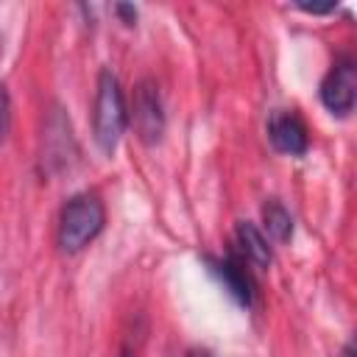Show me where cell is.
I'll return each instance as SVG.
<instances>
[{"label":"cell","mask_w":357,"mask_h":357,"mask_svg":"<svg viewBox=\"0 0 357 357\" xmlns=\"http://www.w3.org/2000/svg\"><path fill=\"white\" fill-rule=\"evenodd\" d=\"M237 245H240L243 257H245L251 265H257V268H268L271 259H273L265 234H262L251 220H240V223H237Z\"/></svg>","instance_id":"52a82bcc"},{"label":"cell","mask_w":357,"mask_h":357,"mask_svg":"<svg viewBox=\"0 0 357 357\" xmlns=\"http://www.w3.org/2000/svg\"><path fill=\"white\" fill-rule=\"evenodd\" d=\"M8 126H11V100H8L6 86H0V145L8 134Z\"/></svg>","instance_id":"9c48e42d"},{"label":"cell","mask_w":357,"mask_h":357,"mask_svg":"<svg viewBox=\"0 0 357 357\" xmlns=\"http://www.w3.org/2000/svg\"><path fill=\"white\" fill-rule=\"evenodd\" d=\"M187 357H212V354H209L206 349H195V351H190Z\"/></svg>","instance_id":"4fadbf2b"},{"label":"cell","mask_w":357,"mask_h":357,"mask_svg":"<svg viewBox=\"0 0 357 357\" xmlns=\"http://www.w3.org/2000/svg\"><path fill=\"white\" fill-rule=\"evenodd\" d=\"M268 139L276 151L290 153V156H301L310 148V137L304 123L293 114V112H276L268 123Z\"/></svg>","instance_id":"5b68a950"},{"label":"cell","mask_w":357,"mask_h":357,"mask_svg":"<svg viewBox=\"0 0 357 357\" xmlns=\"http://www.w3.org/2000/svg\"><path fill=\"white\" fill-rule=\"evenodd\" d=\"M321 100L337 117L351 114L354 100H357V67L351 59H340L326 73V78L321 81Z\"/></svg>","instance_id":"277c9868"},{"label":"cell","mask_w":357,"mask_h":357,"mask_svg":"<svg viewBox=\"0 0 357 357\" xmlns=\"http://www.w3.org/2000/svg\"><path fill=\"white\" fill-rule=\"evenodd\" d=\"M340 357H354V343H346L343 351H340Z\"/></svg>","instance_id":"7c38bea8"},{"label":"cell","mask_w":357,"mask_h":357,"mask_svg":"<svg viewBox=\"0 0 357 357\" xmlns=\"http://www.w3.org/2000/svg\"><path fill=\"white\" fill-rule=\"evenodd\" d=\"M114 14H120L126 25H134V20H137V8L134 6H126V3H117L114 6Z\"/></svg>","instance_id":"30bf717a"},{"label":"cell","mask_w":357,"mask_h":357,"mask_svg":"<svg viewBox=\"0 0 357 357\" xmlns=\"http://www.w3.org/2000/svg\"><path fill=\"white\" fill-rule=\"evenodd\" d=\"M131 120H134V128H137V134L145 145H153V142L162 139V134H165V109H162V95H159L156 81L145 78V81L137 84Z\"/></svg>","instance_id":"3957f363"},{"label":"cell","mask_w":357,"mask_h":357,"mask_svg":"<svg viewBox=\"0 0 357 357\" xmlns=\"http://www.w3.org/2000/svg\"><path fill=\"white\" fill-rule=\"evenodd\" d=\"M126 123H128V109H126L120 81L112 70H100L98 92H95V112H92V131L103 153H114L126 131Z\"/></svg>","instance_id":"6da1fadb"},{"label":"cell","mask_w":357,"mask_h":357,"mask_svg":"<svg viewBox=\"0 0 357 357\" xmlns=\"http://www.w3.org/2000/svg\"><path fill=\"white\" fill-rule=\"evenodd\" d=\"M262 220H265L268 234H271L276 243H287V240L293 237V218H290V212L284 209L282 201L271 198V201L262 206Z\"/></svg>","instance_id":"ba28073f"},{"label":"cell","mask_w":357,"mask_h":357,"mask_svg":"<svg viewBox=\"0 0 357 357\" xmlns=\"http://www.w3.org/2000/svg\"><path fill=\"white\" fill-rule=\"evenodd\" d=\"M298 8H301V11H307V14H326V11H332V8H335V3H326V6H315V3H312V6H307V3H298Z\"/></svg>","instance_id":"8fae6325"},{"label":"cell","mask_w":357,"mask_h":357,"mask_svg":"<svg viewBox=\"0 0 357 357\" xmlns=\"http://www.w3.org/2000/svg\"><path fill=\"white\" fill-rule=\"evenodd\" d=\"M103 223H106V209L98 195L89 192L73 195L59 218V245L67 254H75L103 231Z\"/></svg>","instance_id":"7a4b0ae2"},{"label":"cell","mask_w":357,"mask_h":357,"mask_svg":"<svg viewBox=\"0 0 357 357\" xmlns=\"http://www.w3.org/2000/svg\"><path fill=\"white\" fill-rule=\"evenodd\" d=\"M209 268H212V273L220 279V284L229 290V296L237 301V304H243V307H248L251 304V279H248V273L243 271V262L237 259V257H223V259H209Z\"/></svg>","instance_id":"8992f818"},{"label":"cell","mask_w":357,"mask_h":357,"mask_svg":"<svg viewBox=\"0 0 357 357\" xmlns=\"http://www.w3.org/2000/svg\"><path fill=\"white\" fill-rule=\"evenodd\" d=\"M120 357H128V354H120Z\"/></svg>","instance_id":"5bb4252c"}]
</instances>
